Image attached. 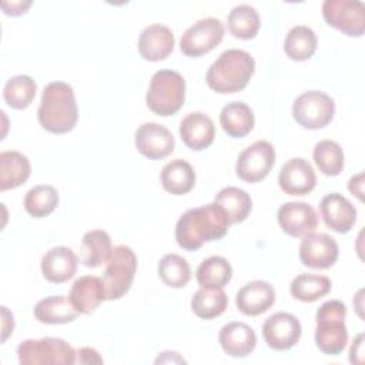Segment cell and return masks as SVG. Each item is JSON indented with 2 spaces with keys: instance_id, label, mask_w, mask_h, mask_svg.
Wrapping results in <instances>:
<instances>
[{
  "instance_id": "6da1fadb",
  "label": "cell",
  "mask_w": 365,
  "mask_h": 365,
  "mask_svg": "<svg viewBox=\"0 0 365 365\" xmlns=\"http://www.w3.org/2000/svg\"><path fill=\"white\" fill-rule=\"evenodd\" d=\"M230 227L224 210L217 204H205L187 210L177 221L175 241L187 251H195L204 242L221 240Z\"/></svg>"
},
{
  "instance_id": "7a4b0ae2",
  "label": "cell",
  "mask_w": 365,
  "mask_h": 365,
  "mask_svg": "<svg viewBox=\"0 0 365 365\" xmlns=\"http://www.w3.org/2000/svg\"><path fill=\"white\" fill-rule=\"evenodd\" d=\"M37 118L40 125L48 133L66 134L71 131L78 120L73 87L64 81L48 83L41 93Z\"/></svg>"
},
{
  "instance_id": "3957f363",
  "label": "cell",
  "mask_w": 365,
  "mask_h": 365,
  "mask_svg": "<svg viewBox=\"0 0 365 365\" xmlns=\"http://www.w3.org/2000/svg\"><path fill=\"white\" fill-rule=\"evenodd\" d=\"M255 71L254 57L240 48H228L210 66L205 80L211 90L231 94L245 88Z\"/></svg>"
},
{
  "instance_id": "277c9868",
  "label": "cell",
  "mask_w": 365,
  "mask_h": 365,
  "mask_svg": "<svg viewBox=\"0 0 365 365\" xmlns=\"http://www.w3.org/2000/svg\"><path fill=\"white\" fill-rule=\"evenodd\" d=\"M346 307L339 299L324 302L315 314V345L325 354L336 356L348 344V329L345 327Z\"/></svg>"
},
{
  "instance_id": "5b68a950",
  "label": "cell",
  "mask_w": 365,
  "mask_h": 365,
  "mask_svg": "<svg viewBox=\"0 0 365 365\" xmlns=\"http://www.w3.org/2000/svg\"><path fill=\"white\" fill-rule=\"evenodd\" d=\"M185 101V80L174 70H158L153 74L145 94L147 107L157 115L175 114Z\"/></svg>"
},
{
  "instance_id": "8992f818",
  "label": "cell",
  "mask_w": 365,
  "mask_h": 365,
  "mask_svg": "<svg viewBox=\"0 0 365 365\" xmlns=\"http://www.w3.org/2000/svg\"><path fill=\"white\" fill-rule=\"evenodd\" d=\"M17 358L21 365H71L76 364V351L61 338L46 336L20 342Z\"/></svg>"
},
{
  "instance_id": "52a82bcc",
  "label": "cell",
  "mask_w": 365,
  "mask_h": 365,
  "mask_svg": "<svg viewBox=\"0 0 365 365\" xmlns=\"http://www.w3.org/2000/svg\"><path fill=\"white\" fill-rule=\"evenodd\" d=\"M135 271L137 255L134 251L127 245L114 247L106 262V271L103 274L107 299L114 301L124 297L134 281Z\"/></svg>"
},
{
  "instance_id": "ba28073f",
  "label": "cell",
  "mask_w": 365,
  "mask_h": 365,
  "mask_svg": "<svg viewBox=\"0 0 365 365\" xmlns=\"http://www.w3.org/2000/svg\"><path fill=\"white\" fill-rule=\"evenodd\" d=\"M334 114V100L319 90H309L299 94L292 104L294 120L307 130L324 128L332 121Z\"/></svg>"
},
{
  "instance_id": "9c48e42d",
  "label": "cell",
  "mask_w": 365,
  "mask_h": 365,
  "mask_svg": "<svg viewBox=\"0 0 365 365\" xmlns=\"http://www.w3.org/2000/svg\"><path fill=\"white\" fill-rule=\"evenodd\" d=\"M322 17L345 36L361 37L365 31V6L359 0H325Z\"/></svg>"
},
{
  "instance_id": "30bf717a",
  "label": "cell",
  "mask_w": 365,
  "mask_h": 365,
  "mask_svg": "<svg viewBox=\"0 0 365 365\" xmlns=\"http://www.w3.org/2000/svg\"><path fill=\"white\" fill-rule=\"evenodd\" d=\"M224 38V26L215 17L197 20L180 40V50L188 57H200L214 50Z\"/></svg>"
},
{
  "instance_id": "8fae6325",
  "label": "cell",
  "mask_w": 365,
  "mask_h": 365,
  "mask_svg": "<svg viewBox=\"0 0 365 365\" xmlns=\"http://www.w3.org/2000/svg\"><path fill=\"white\" fill-rule=\"evenodd\" d=\"M275 163V148L269 141L258 140L242 150L237 158V175L250 184L264 180Z\"/></svg>"
},
{
  "instance_id": "7c38bea8",
  "label": "cell",
  "mask_w": 365,
  "mask_h": 365,
  "mask_svg": "<svg viewBox=\"0 0 365 365\" xmlns=\"http://www.w3.org/2000/svg\"><path fill=\"white\" fill-rule=\"evenodd\" d=\"M301 334V322L289 312H275L262 325L264 341L275 351L291 349L299 341Z\"/></svg>"
},
{
  "instance_id": "4fadbf2b",
  "label": "cell",
  "mask_w": 365,
  "mask_h": 365,
  "mask_svg": "<svg viewBox=\"0 0 365 365\" xmlns=\"http://www.w3.org/2000/svg\"><path fill=\"white\" fill-rule=\"evenodd\" d=\"M336 241L325 232H311L302 237L299 244V259L305 267L327 269L338 259Z\"/></svg>"
},
{
  "instance_id": "5bb4252c",
  "label": "cell",
  "mask_w": 365,
  "mask_h": 365,
  "mask_svg": "<svg viewBox=\"0 0 365 365\" xmlns=\"http://www.w3.org/2000/svg\"><path fill=\"white\" fill-rule=\"evenodd\" d=\"M137 151L148 160H163L174 151L173 133L158 123H144L134 134Z\"/></svg>"
},
{
  "instance_id": "9a60e30c",
  "label": "cell",
  "mask_w": 365,
  "mask_h": 365,
  "mask_svg": "<svg viewBox=\"0 0 365 365\" xmlns=\"http://www.w3.org/2000/svg\"><path fill=\"white\" fill-rule=\"evenodd\" d=\"M277 220L281 230L289 237L298 238L315 231L318 215L315 210L302 201H289L278 208Z\"/></svg>"
},
{
  "instance_id": "2e32d148",
  "label": "cell",
  "mask_w": 365,
  "mask_h": 365,
  "mask_svg": "<svg viewBox=\"0 0 365 365\" xmlns=\"http://www.w3.org/2000/svg\"><path fill=\"white\" fill-rule=\"evenodd\" d=\"M279 188L288 195H307L317 185V175L312 165L301 157L289 158L278 174Z\"/></svg>"
},
{
  "instance_id": "e0dca14e",
  "label": "cell",
  "mask_w": 365,
  "mask_h": 365,
  "mask_svg": "<svg viewBox=\"0 0 365 365\" xmlns=\"http://www.w3.org/2000/svg\"><path fill=\"white\" fill-rule=\"evenodd\" d=\"M275 302V289L268 281L255 279L241 287L235 295L238 311L247 317H257L268 311Z\"/></svg>"
},
{
  "instance_id": "ac0fdd59",
  "label": "cell",
  "mask_w": 365,
  "mask_h": 365,
  "mask_svg": "<svg viewBox=\"0 0 365 365\" xmlns=\"http://www.w3.org/2000/svg\"><path fill=\"white\" fill-rule=\"evenodd\" d=\"M319 212L327 227L339 234L351 231L356 221L355 207L339 192L327 194L319 202Z\"/></svg>"
},
{
  "instance_id": "d6986e66",
  "label": "cell",
  "mask_w": 365,
  "mask_h": 365,
  "mask_svg": "<svg viewBox=\"0 0 365 365\" xmlns=\"http://www.w3.org/2000/svg\"><path fill=\"white\" fill-rule=\"evenodd\" d=\"M68 299L78 314L88 315L94 312L107 299L103 278L96 275H83L77 278L71 285Z\"/></svg>"
},
{
  "instance_id": "ffe728a7",
  "label": "cell",
  "mask_w": 365,
  "mask_h": 365,
  "mask_svg": "<svg viewBox=\"0 0 365 365\" xmlns=\"http://www.w3.org/2000/svg\"><path fill=\"white\" fill-rule=\"evenodd\" d=\"M175 38L170 27L154 23L145 26L138 37L140 56L147 61H160L167 58L174 50Z\"/></svg>"
},
{
  "instance_id": "44dd1931",
  "label": "cell",
  "mask_w": 365,
  "mask_h": 365,
  "mask_svg": "<svg viewBox=\"0 0 365 365\" xmlns=\"http://www.w3.org/2000/svg\"><path fill=\"white\" fill-rule=\"evenodd\" d=\"M77 255L74 251L64 245H57L50 248L41 257V274L53 284H63L71 279L77 271Z\"/></svg>"
},
{
  "instance_id": "7402d4cb",
  "label": "cell",
  "mask_w": 365,
  "mask_h": 365,
  "mask_svg": "<svg viewBox=\"0 0 365 365\" xmlns=\"http://www.w3.org/2000/svg\"><path fill=\"white\" fill-rule=\"evenodd\" d=\"M180 135L188 148L194 151L205 150L215 137L214 121L201 111L190 113L180 123Z\"/></svg>"
},
{
  "instance_id": "603a6c76",
  "label": "cell",
  "mask_w": 365,
  "mask_h": 365,
  "mask_svg": "<svg viewBox=\"0 0 365 365\" xmlns=\"http://www.w3.org/2000/svg\"><path fill=\"white\" fill-rule=\"evenodd\" d=\"M218 342L227 355L245 358L254 351L257 345V335L248 324L232 321L220 329Z\"/></svg>"
},
{
  "instance_id": "cb8c5ba5",
  "label": "cell",
  "mask_w": 365,
  "mask_h": 365,
  "mask_svg": "<svg viewBox=\"0 0 365 365\" xmlns=\"http://www.w3.org/2000/svg\"><path fill=\"white\" fill-rule=\"evenodd\" d=\"M31 174L29 158L14 150L0 153V191L23 185Z\"/></svg>"
},
{
  "instance_id": "d4e9b609",
  "label": "cell",
  "mask_w": 365,
  "mask_h": 365,
  "mask_svg": "<svg viewBox=\"0 0 365 365\" xmlns=\"http://www.w3.org/2000/svg\"><path fill=\"white\" fill-rule=\"evenodd\" d=\"M160 181L167 192L173 195H184L195 185V171L188 161L175 158L163 167Z\"/></svg>"
},
{
  "instance_id": "484cf974",
  "label": "cell",
  "mask_w": 365,
  "mask_h": 365,
  "mask_svg": "<svg viewBox=\"0 0 365 365\" xmlns=\"http://www.w3.org/2000/svg\"><path fill=\"white\" fill-rule=\"evenodd\" d=\"M220 124L230 137L242 138L254 128L255 117L248 104L242 101H231L222 107Z\"/></svg>"
},
{
  "instance_id": "4316f807",
  "label": "cell",
  "mask_w": 365,
  "mask_h": 365,
  "mask_svg": "<svg viewBox=\"0 0 365 365\" xmlns=\"http://www.w3.org/2000/svg\"><path fill=\"white\" fill-rule=\"evenodd\" d=\"M34 318L41 324L58 325L74 321L78 312L73 308L68 297L51 295L40 299L33 309Z\"/></svg>"
},
{
  "instance_id": "83f0119b",
  "label": "cell",
  "mask_w": 365,
  "mask_h": 365,
  "mask_svg": "<svg viewBox=\"0 0 365 365\" xmlns=\"http://www.w3.org/2000/svg\"><path fill=\"white\" fill-rule=\"evenodd\" d=\"M113 252L111 238L104 230H91L83 235L80 261L88 268H97L107 262Z\"/></svg>"
},
{
  "instance_id": "f1b7e54d",
  "label": "cell",
  "mask_w": 365,
  "mask_h": 365,
  "mask_svg": "<svg viewBox=\"0 0 365 365\" xmlns=\"http://www.w3.org/2000/svg\"><path fill=\"white\" fill-rule=\"evenodd\" d=\"M317 46L318 38L315 31L304 24L291 27L284 40V51L294 61H305L311 58Z\"/></svg>"
},
{
  "instance_id": "f546056e",
  "label": "cell",
  "mask_w": 365,
  "mask_h": 365,
  "mask_svg": "<svg viewBox=\"0 0 365 365\" xmlns=\"http://www.w3.org/2000/svg\"><path fill=\"white\" fill-rule=\"evenodd\" d=\"M214 202L224 210L230 224L242 222L252 210V200L250 194L238 187L222 188L215 195Z\"/></svg>"
},
{
  "instance_id": "4dcf8cb0",
  "label": "cell",
  "mask_w": 365,
  "mask_h": 365,
  "mask_svg": "<svg viewBox=\"0 0 365 365\" xmlns=\"http://www.w3.org/2000/svg\"><path fill=\"white\" fill-rule=\"evenodd\" d=\"M228 297L222 288L201 287L191 298V309L201 319H212L224 314Z\"/></svg>"
},
{
  "instance_id": "1f68e13d",
  "label": "cell",
  "mask_w": 365,
  "mask_h": 365,
  "mask_svg": "<svg viewBox=\"0 0 365 365\" xmlns=\"http://www.w3.org/2000/svg\"><path fill=\"white\" fill-rule=\"evenodd\" d=\"M230 33L240 40H251L257 36L261 19L258 11L250 4L235 6L227 16Z\"/></svg>"
},
{
  "instance_id": "d6a6232c",
  "label": "cell",
  "mask_w": 365,
  "mask_h": 365,
  "mask_svg": "<svg viewBox=\"0 0 365 365\" xmlns=\"http://www.w3.org/2000/svg\"><path fill=\"white\" fill-rule=\"evenodd\" d=\"M195 278L201 287L224 288L232 278V267L224 257L212 255L198 265Z\"/></svg>"
},
{
  "instance_id": "836d02e7",
  "label": "cell",
  "mask_w": 365,
  "mask_h": 365,
  "mask_svg": "<svg viewBox=\"0 0 365 365\" xmlns=\"http://www.w3.org/2000/svg\"><path fill=\"white\" fill-rule=\"evenodd\" d=\"M37 91L36 81L26 74L10 77L3 88L6 104L14 110H26L34 100Z\"/></svg>"
},
{
  "instance_id": "e575fe53",
  "label": "cell",
  "mask_w": 365,
  "mask_h": 365,
  "mask_svg": "<svg viewBox=\"0 0 365 365\" xmlns=\"http://www.w3.org/2000/svg\"><path fill=\"white\" fill-rule=\"evenodd\" d=\"M331 279L324 275L317 274H299L297 275L291 285V295L302 302H314L325 297L331 291Z\"/></svg>"
},
{
  "instance_id": "d590c367",
  "label": "cell",
  "mask_w": 365,
  "mask_h": 365,
  "mask_svg": "<svg viewBox=\"0 0 365 365\" xmlns=\"http://www.w3.org/2000/svg\"><path fill=\"white\" fill-rule=\"evenodd\" d=\"M58 201V192L53 185L38 184L26 192L24 208L31 217L43 218L57 208Z\"/></svg>"
},
{
  "instance_id": "8d00e7d4",
  "label": "cell",
  "mask_w": 365,
  "mask_h": 365,
  "mask_svg": "<svg viewBox=\"0 0 365 365\" xmlns=\"http://www.w3.org/2000/svg\"><path fill=\"white\" fill-rule=\"evenodd\" d=\"M160 279L171 288H184L191 279V268L185 258L178 254H165L158 262Z\"/></svg>"
},
{
  "instance_id": "74e56055",
  "label": "cell",
  "mask_w": 365,
  "mask_h": 365,
  "mask_svg": "<svg viewBox=\"0 0 365 365\" xmlns=\"http://www.w3.org/2000/svg\"><path fill=\"white\" fill-rule=\"evenodd\" d=\"M314 161L319 171L325 175L335 177L344 170L345 158L341 145L332 140H321L312 151Z\"/></svg>"
},
{
  "instance_id": "f35d334b",
  "label": "cell",
  "mask_w": 365,
  "mask_h": 365,
  "mask_svg": "<svg viewBox=\"0 0 365 365\" xmlns=\"http://www.w3.org/2000/svg\"><path fill=\"white\" fill-rule=\"evenodd\" d=\"M76 362L80 364H103L100 354L90 346H83L76 351Z\"/></svg>"
},
{
  "instance_id": "ab89813d",
  "label": "cell",
  "mask_w": 365,
  "mask_h": 365,
  "mask_svg": "<svg viewBox=\"0 0 365 365\" xmlns=\"http://www.w3.org/2000/svg\"><path fill=\"white\" fill-rule=\"evenodd\" d=\"M30 6H31L30 0H27V1H23V0H19V1H1V9H3V11L7 16L24 14L29 10Z\"/></svg>"
},
{
  "instance_id": "60d3db41",
  "label": "cell",
  "mask_w": 365,
  "mask_h": 365,
  "mask_svg": "<svg viewBox=\"0 0 365 365\" xmlns=\"http://www.w3.org/2000/svg\"><path fill=\"white\" fill-rule=\"evenodd\" d=\"M349 361L352 364H362L364 361V334H358L349 349Z\"/></svg>"
},
{
  "instance_id": "b9f144b4",
  "label": "cell",
  "mask_w": 365,
  "mask_h": 365,
  "mask_svg": "<svg viewBox=\"0 0 365 365\" xmlns=\"http://www.w3.org/2000/svg\"><path fill=\"white\" fill-rule=\"evenodd\" d=\"M1 327H3V335H1V342H6V339L9 338L10 334H13L14 329V319H13V314L6 308L1 307Z\"/></svg>"
},
{
  "instance_id": "7bdbcfd3",
  "label": "cell",
  "mask_w": 365,
  "mask_h": 365,
  "mask_svg": "<svg viewBox=\"0 0 365 365\" xmlns=\"http://www.w3.org/2000/svg\"><path fill=\"white\" fill-rule=\"evenodd\" d=\"M348 190L355 194L361 201L364 200V173H358L348 181Z\"/></svg>"
}]
</instances>
